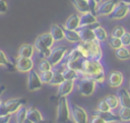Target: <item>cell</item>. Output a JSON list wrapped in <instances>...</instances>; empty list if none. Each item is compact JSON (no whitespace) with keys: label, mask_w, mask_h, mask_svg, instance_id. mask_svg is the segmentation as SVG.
<instances>
[{"label":"cell","mask_w":130,"mask_h":123,"mask_svg":"<svg viewBox=\"0 0 130 123\" xmlns=\"http://www.w3.org/2000/svg\"><path fill=\"white\" fill-rule=\"evenodd\" d=\"M79 74L80 77H89L101 85L106 79L105 70L101 61H95L92 59L83 58L81 64V71L79 72Z\"/></svg>","instance_id":"cell-1"},{"label":"cell","mask_w":130,"mask_h":123,"mask_svg":"<svg viewBox=\"0 0 130 123\" xmlns=\"http://www.w3.org/2000/svg\"><path fill=\"white\" fill-rule=\"evenodd\" d=\"M57 123H71L70 105L66 97H60L57 101Z\"/></svg>","instance_id":"cell-2"},{"label":"cell","mask_w":130,"mask_h":123,"mask_svg":"<svg viewBox=\"0 0 130 123\" xmlns=\"http://www.w3.org/2000/svg\"><path fill=\"white\" fill-rule=\"evenodd\" d=\"M96 87V82L89 77H80L77 79V88L81 96L89 97L91 96Z\"/></svg>","instance_id":"cell-3"},{"label":"cell","mask_w":130,"mask_h":123,"mask_svg":"<svg viewBox=\"0 0 130 123\" xmlns=\"http://www.w3.org/2000/svg\"><path fill=\"white\" fill-rule=\"evenodd\" d=\"M68 48L65 46H57L51 49V53L49 55V57L47 58L50 63L53 65V67L59 65L62 60L64 59V57L66 56V54L68 53Z\"/></svg>","instance_id":"cell-4"},{"label":"cell","mask_w":130,"mask_h":123,"mask_svg":"<svg viewBox=\"0 0 130 123\" xmlns=\"http://www.w3.org/2000/svg\"><path fill=\"white\" fill-rule=\"evenodd\" d=\"M70 112L74 123H88V114L81 106L77 104L70 105Z\"/></svg>","instance_id":"cell-5"},{"label":"cell","mask_w":130,"mask_h":123,"mask_svg":"<svg viewBox=\"0 0 130 123\" xmlns=\"http://www.w3.org/2000/svg\"><path fill=\"white\" fill-rule=\"evenodd\" d=\"M43 82L40 77V73H38L35 69L30 70L27 75V88L29 91H37L42 88Z\"/></svg>","instance_id":"cell-6"},{"label":"cell","mask_w":130,"mask_h":123,"mask_svg":"<svg viewBox=\"0 0 130 123\" xmlns=\"http://www.w3.org/2000/svg\"><path fill=\"white\" fill-rule=\"evenodd\" d=\"M129 13V10H128V4L124 3V2H121L119 1L115 8L113 9V11L109 14V18L112 19V20H118V19H123L127 16V14Z\"/></svg>","instance_id":"cell-7"},{"label":"cell","mask_w":130,"mask_h":123,"mask_svg":"<svg viewBox=\"0 0 130 123\" xmlns=\"http://www.w3.org/2000/svg\"><path fill=\"white\" fill-rule=\"evenodd\" d=\"M86 46L88 51V59L101 61L103 58V50L101 47V43L98 41H92L86 43Z\"/></svg>","instance_id":"cell-8"},{"label":"cell","mask_w":130,"mask_h":123,"mask_svg":"<svg viewBox=\"0 0 130 123\" xmlns=\"http://www.w3.org/2000/svg\"><path fill=\"white\" fill-rule=\"evenodd\" d=\"M14 64H15L16 70L22 73H28L30 70L34 69V61L31 58H25V57L18 56L16 60L14 61Z\"/></svg>","instance_id":"cell-9"},{"label":"cell","mask_w":130,"mask_h":123,"mask_svg":"<svg viewBox=\"0 0 130 123\" xmlns=\"http://www.w3.org/2000/svg\"><path fill=\"white\" fill-rule=\"evenodd\" d=\"M120 0H106L102 1L98 5L96 9V16H109V14L113 11L116 4Z\"/></svg>","instance_id":"cell-10"},{"label":"cell","mask_w":130,"mask_h":123,"mask_svg":"<svg viewBox=\"0 0 130 123\" xmlns=\"http://www.w3.org/2000/svg\"><path fill=\"white\" fill-rule=\"evenodd\" d=\"M7 112L11 115L13 113H16V111L22 107V106H25L26 104V100L24 98H16V99H10V100H7L5 102H3Z\"/></svg>","instance_id":"cell-11"},{"label":"cell","mask_w":130,"mask_h":123,"mask_svg":"<svg viewBox=\"0 0 130 123\" xmlns=\"http://www.w3.org/2000/svg\"><path fill=\"white\" fill-rule=\"evenodd\" d=\"M123 80H124L123 74L121 71H118V70H114V71L110 72L108 75V78H107L108 84L111 87H115V88L120 87L123 83Z\"/></svg>","instance_id":"cell-12"},{"label":"cell","mask_w":130,"mask_h":123,"mask_svg":"<svg viewBox=\"0 0 130 123\" xmlns=\"http://www.w3.org/2000/svg\"><path fill=\"white\" fill-rule=\"evenodd\" d=\"M116 96L119 100L120 107L130 108V90L125 87H119Z\"/></svg>","instance_id":"cell-13"},{"label":"cell","mask_w":130,"mask_h":123,"mask_svg":"<svg viewBox=\"0 0 130 123\" xmlns=\"http://www.w3.org/2000/svg\"><path fill=\"white\" fill-rule=\"evenodd\" d=\"M75 85V81L73 80H64L60 85H58V98L67 97L71 94Z\"/></svg>","instance_id":"cell-14"},{"label":"cell","mask_w":130,"mask_h":123,"mask_svg":"<svg viewBox=\"0 0 130 123\" xmlns=\"http://www.w3.org/2000/svg\"><path fill=\"white\" fill-rule=\"evenodd\" d=\"M55 67H57L58 69H60L62 71V74H63L65 80H73V81H75V80H77V79L80 78L79 72L76 71V70H74V69H72V68H69V67H61L60 65H57Z\"/></svg>","instance_id":"cell-15"},{"label":"cell","mask_w":130,"mask_h":123,"mask_svg":"<svg viewBox=\"0 0 130 123\" xmlns=\"http://www.w3.org/2000/svg\"><path fill=\"white\" fill-rule=\"evenodd\" d=\"M80 36V41L88 43V42H92L95 41L94 38V34H93V29H91L88 26H83V27H79L78 29H76Z\"/></svg>","instance_id":"cell-16"},{"label":"cell","mask_w":130,"mask_h":123,"mask_svg":"<svg viewBox=\"0 0 130 123\" xmlns=\"http://www.w3.org/2000/svg\"><path fill=\"white\" fill-rule=\"evenodd\" d=\"M34 47H35V49L39 52V55L42 57V59H43V58H46V59H47V58L49 57V55H50V53H51V49L48 48V47L40 40L39 37L35 40Z\"/></svg>","instance_id":"cell-17"},{"label":"cell","mask_w":130,"mask_h":123,"mask_svg":"<svg viewBox=\"0 0 130 123\" xmlns=\"http://www.w3.org/2000/svg\"><path fill=\"white\" fill-rule=\"evenodd\" d=\"M93 116H99L101 117L102 119H104L107 123H112V122H116V121H120L119 119V116L116 115L113 111H107V112H101V111H98L95 110L93 113H92Z\"/></svg>","instance_id":"cell-18"},{"label":"cell","mask_w":130,"mask_h":123,"mask_svg":"<svg viewBox=\"0 0 130 123\" xmlns=\"http://www.w3.org/2000/svg\"><path fill=\"white\" fill-rule=\"evenodd\" d=\"M80 26V16L76 13H73L71 14L65 21V24H64V27L67 28V29H73V30H76L78 29Z\"/></svg>","instance_id":"cell-19"},{"label":"cell","mask_w":130,"mask_h":123,"mask_svg":"<svg viewBox=\"0 0 130 123\" xmlns=\"http://www.w3.org/2000/svg\"><path fill=\"white\" fill-rule=\"evenodd\" d=\"M80 16V26L79 27H83V26H90L94 23L98 22V16L92 14L91 12H86V13H82Z\"/></svg>","instance_id":"cell-20"},{"label":"cell","mask_w":130,"mask_h":123,"mask_svg":"<svg viewBox=\"0 0 130 123\" xmlns=\"http://www.w3.org/2000/svg\"><path fill=\"white\" fill-rule=\"evenodd\" d=\"M50 34L52 35V37H53L55 42H60V41L65 39L63 26L60 25V24H57V23L52 24L51 28H50Z\"/></svg>","instance_id":"cell-21"},{"label":"cell","mask_w":130,"mask_h":123,"mask_svg":"<svg viewBox=\"0 0 130 123\" xmlns=\"http://www.w3.org/2000/svg\"><path fill=\"white\" fill-rule=\"evenodd\" d=\"M35 47L30 44H23L18 49V56L25 57V58H32L35 54Z\"/></svg>","instance_id":"cell-22"},{"label":"cell","mask_w":130,"mask_h":123,"mask_svg":"<svg viewBox=\"0 0 130 123\" xmlns=\"http://www.w3.org/2000/svg\"><path fill=\"white\" fill-rule=\"evenodd\" d=\"M26 118L29 119L30 121H32L34 123H40L44 118L42 113L40 112V110H38L35 107H30L27 109V113H26Z\"/></svg>","instance_id":"cell-23"},{"label":"cell","mask_w":130,"mask_h":123,"mask_svg":"<svg viewBox=\"0 0 130 123\" xmlns=\"http://www.w3.org/2000/svg\"><path fill=\"white\" fill-rule=\"evenodd\" d=\"M63 29H64V37L65 39L70 42V43H73V44H76L78 42H80V36L78 34L77 30H73V29H67L63 26Z\"/></svg>","instance_id":"cell-24"},{"label":"cell","mask_w":130,"mask_h":123,"mask_svg":"<svg viewBox=\"0 0 130 123\" xmlns=\"http://www.w3.org/2000/svg\"><path fill=\"white\" fill-rule=\"evenodd\" d=\"M75 9L79 13H86L89 12V7H88V2L87 0H70Z\"/></svg>","instance_id":"cell-25"},{"label":"cell","mask_w":130,"mask_h":123,"mask_svg":"<svg viewBox=\"0 0 130 123\" xmlns=\"http://www.w3.org/2000/svg\"><path fill=\"white\" fill-rule=\"evenodd\" d=\"M93 34H94L95 41H98V42H100V43L106 42V41L108 40V37H109L107 30H106L103 26H101V25H99V26H96L95 28H93Z\"/></svg>","instance_id":"cell-26"},{"label":"cell","mask_w":130,"mask_h":123,"mask_svg":"<svg viewBox=\"0 0 130 123\" xmlns=\"http://www.w3.org/2000/svg\"><path fill=\"white\" fill-rule=\"evenodd\" d=\"M0 66L5 67V68H6L7 70H9V71H13V70L16 69L14 62H10L9 59L7 58L6 54H5L2 50H0Z\"/></svg>","instance_id":"cell-27"},{"label":"cell","mask_w":130,"mask_h":123,"mask_svg":"<svg viewBox=\"0 0 130 123\" xmlns=\"http://www.w3.org/2000/svg\"><path fill=\"white\" fill-rule=\"evenodd\" d=\"M115 56L119 60H129L130 59V51L127 47H120L119 49L115 50Z\"/></svg>","instance_id":"cell-28"},{"label":"cell","mask_w":130,"mask_h":123,"mask_svg":"<svg viewBox=\"0 0 130 123\" xmlns=\"http://www.w3.org/2000/svg\"><path fill=\"white\" fill-rule=\"evenodd\" d=\"M53 71H54V74H53V77H52V80H51L50 84L51 85H60L65 80L64 76L62 74V71L60 69H58L57 67H55V69Z\"/></svg>","instance_id":"cell-29"},{"label":"cell","mask_w":130,"mask_h":123,"mask_svg":"<svg viewBox=\"0 0 130 123\" xmlns=\"http://www.w3.org/2000/svg\"><path fill=\"white\" fill-rule=\"evenodd\" d=\"M104 99H105V101L107 102V104L109 105V107L112 111H114V110H116L117 108L120 107L119 100H118L116 95H107Z\"/></svg>","instance_id":"cell-30"},{"label":"cell","mask_w":130,"mask_h":123,"mask_svg":"<svg viewBox=\"0 0 130 123\" xmlns=\"http://www.w3.org/2000/svg\"><path fill=\"white\" fill-rule=\"evenodd\" d=\"M39 38H40V40L48 47V48H50V49H52V47H53V45H54V43H55V41H54V39H53V37H52V35L50 34V32L49 33H44V34H42V35H40L39 36Z\"/></svg>","instance_id":"cell-31"},{"label":"cell","mask_w":130,"mask_h":123,"mask_svg":"<svg viewBox=\"0 0 130 123\" xmlns=\"http://www.w3.org/2000/svg\"><path fill=\"white\" fill-rule=\"evenodd\" d=\"M26 113H27V108L25 106L20 107L15 113V121H16V123H22L26 119Z\"/></svg>","instance_id":"cell-32"},{"label":"cell","mask_w":130,"mask_h":123,"mask_svg":"<svg viewBox=\"0 0 130 123\" xmlns=\"http://www.w3.org/2000/svg\"><path fill=\"white\" fill-rule=\"evenodd\" d=\"M118 116L122 122H130V108L121 107L118 111Z\"/></svg>","instance_id":"cell-33"},{"label":"cell","mask_w":130,"mask_h":123,"mask_svg":"<svg viewBox=\"0 0 130 123\" xmlns=\"http://www.w3.org/2000/svg\"><path fill=\"white\" fill-rule=\"evenodd\" d=\"M53 65L50 63V61L46 58H43L39 64H38V69L40 72H45V71H49V70H53Z\"/></svg>","instance_id":"cell-34"},{"label":"cell","mask_w":130,"mask_h":123,"mask_svg":"<svg viewBox=\"0 0 130 123\" xmlns=\"http://www.w3.org/2000/svg\"><path fill=\"white\" fill-rule=\"evenodd\" d=\"M108 44L110 45V47L114 50H117L119 49L120 47H122V42H121V39L120 38H116V37H113V36H110L108 37Z\"/></svg>","instance_id":"cell-35"},{"label":"cell","mask_w":130,"mask_h":123,"mask_svg":"<svg viewBox=\"0 0 130 123\" xmlns=\"http://www.w3.org/2000/svg\"><path fill=\"white\" fill-rule=\"evenodd\" d=\"M53 74H54L53 70H49V71H45V72H40V77H41L42 82L50 84V82L52 80V77H53Z\"/></svg>","instance_id":"cell-36"},{"label":"cell","mask_w":130,"mask_h":123,"mask_svg":"<svg viewBox=\"0 0 130 123\" xmlns=\"http://www.w3.org/2000/svg\"><path fill=\"white\" fill-rule=\"evenodd\" d=\"M125 32H126V30H125V28H124L123 26L117 25V26H115V27L113 28V30H112V33H111V36L121 39V37L125 34Z\"/></svg>","instance_id":"cell-37"},{"label":"cell","mask_w":130,"mask_h":123,"mask_svg":"<svg viewBox=\"0 0 130 123\" xmlns=\"http://www.w3.org/2000/svg\"><path fill=\"white\" fill-rule=\"evenodd\" d=\"M96 110L98 111H101V112H107V111H112L109 107V105L107 104V102L105 101V99H102L99 104H98V107H96Z\"/></svg>","instance_id":"cell-38"},{"label":"cell","mask_w":130,"mask_h":123,"mask_svg":"<svg viewBox=\"0 0 130 123\" xmlns=\"http://www.w3.org/2000/svg\"><path fill=\"white\" fill-rule=\"evenodd\" d=\"M121 42H122V45L124 47L130 46V33L125 32V34L121 37Z\"/></svg>","instance_id":"cell-39"},{"label":"cell","mask_w":130,"mask_h":123,"mask_svg":"<svg viewBox=\"0 0 130 123\" xmlns=\"http://www.w3.org/2000/svg\"><path fill=\"white\" fill-rule=\"evenodd\" d=\"M88 2V7H89V12H91L92 14L96 15V9H98V3L94 0H87Z\"/></svg>","instance_id":"cell-40"},{"label":"cell","mask_w":130,"mask_h":123,"mask_svg":"<svg viewBox=\"0 0 130 123\" xmlns=\"http://www.w3.org/2000/svg\"><path fill=\"white\" fill-rule=\"evenodd\" d=\"M8 11V3L6 0H0V14H5Z\"/></svg>","instance_id":"cell-41"},{"label":"cell","mask_w":130,"mask_h":123,"mask_svg":"<svg viewBox=\"0 0 130 123\" xmlns=\"http://www.w3.org/2000/svg\"><path fill=\"white\" fill-rule=\"evenodd\" d=\"M90 123H107V122L99 116H92V118L90 119Z\"/></svg>","instance_id":"cell-42"},{"label":"cell","mask_w":130,"mask_h":123,"mask_svg":"<svg viewBox=\"0 0 130 123\" xmlns=\"http://www.w3.org/2000/svg\"><path fill=\"white\" fill-rule=\"evenodd\" d=\"M6 115H10V114L7 112L5 106H4L3 102H2V104L0 105V116H6Z\"/></svg>","instance_id":"cell-43"},{"label":"cell","mask_w":130,"mask_h":123,"mask_svg":"<svg viewBox=\"0 0 130 123\" xmlns=\"http://www.w3.org/2000/svg\"><path fill=\"white\" fill-rule=\"evenodd\" d=\"M11 120V115L0 116V123H9Z\"/></svg>","instance_id":"cell-44"},{"label":"cell","mask_w":130,"mask_h":123,"mask_svg":"<svg viewBox=\"0 0 130 123\" xmlns=\"http://www.w3.org/2000/svg\"><path fill=\"white\" fill-rule=\"evenodd\" d=\"M5 89H6V87H5L4 85H0V96L4 93V90H5Z\"/></svg>","instance_id":"cell-45"},{"label":"cell","mask_w":130,"mask_h":123,"mask_svg":"<svg viewBox=\"0 0 130 123\" xmlns=\"http://www.w3.org/2000/svg\"><path fill=\"white\" fill-rule=\"evenodd\" d=\"M40 123H53V122H51V121H49V120H45V119H43Z\"/></svg>","instance_id":"cell-46"},{"label":"cell","mask_w":130,"mask_h":123,"mask_svg":"<svg viewBox=\"0 0 130 123\" xmlns=\"http://www.w3.org/2000/svg\"><path fill=\"white\" fill-rule=\"evenodd\" d=\"M22 123H34V122H32V121H30L29 119H27V118H26V119H25V120H24Z\"/></svg>","instance_id":"cell-47"},{"label":"cell","mask_w":130,"mask_h":123,"mask_svg":"<svg viewBox=\"0 0 130 123\" xmlns=\"http://www.w3.org/2000/svg\"><path fill=\"white\" fill-rule=\"evenodd\" d=\"M121 2H124V3H126V4H130V0H120Z\"/></svg>","instance_id":"cell-48"},{"label":"cell","mask_w":130,"mask_h":123,"mask_svg":"<svg viewBox=\"0 0 130 123\" xmlns=\"http://www.w3.org/2000/svg\"><path fill=\"white\" fill-rule=\"evenodd\" d=\"M94 1H95V2L98 3V4H100V3H101V2L103 1V0H94Z\"/></svg>","instance_id":"cell-49"},{"label":"cell","mask_w":130,"mask_h":123,"mask_svg":"<svg viewBox=\"0 0 130 123\" xmlns=\"http://www.w3.org/2000/svg\"><path fill=\"white\" fill-rule=\"evenodd\" d=\"M112 123H124V122H122V121H116V122H112Z\"/></svg>","instance_id":"cell-50"},{"label":"cell","mask_w":130,"mask_h":123,"mask_svg":"<svg viewBox=\"0 0 130 123\" xmlns=\"http://www.w3.org/2000/svg\"><path fill=\"white\" fill-rule=\"evenodd\" d=\"M128 10H129V13H130V4H128Z\"/></svg>","instance_id":"cell-51"},{"label":"cell","mask_w":130,"mask_h":123,"mask_svg":"<svg viewBox=\"0 0 130 123\" xmlns=\"http://www.w3.org/2000/svg\"><path fill=\"white\" fill-rule=\"evenodd\" d=\"M1 104H2V100L0 99V105H1Z\"/></svg>","instance_id":"cell-52"},{"label":"cell","mask_w":130,"mask_h":123,"mask_svg":"<svg viewBox=\"0 0 130 123\" xmlns=\"http://www.w3.org/2000/svg\"><path fill=\"white\" fill-rule=\"evenodd\" d=\"M129 90H130V81H129Z\"/></svg>","instance_id":"cell-53"}]
</instances>
